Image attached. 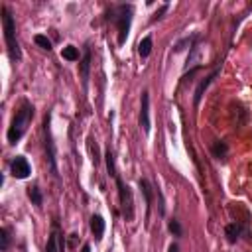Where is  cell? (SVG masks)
Here are the masks:
<instances>
[{"label": "cell", "instance_id": "cell-11", "mask_svg": "<svg viewBox=\"0 0 252 252\" xmlns=\"http://www.w3.org/2000/svg\"><path fill=\"white\" fill-rule=\"evenodd\" d=\"M104 228H106L104 219H102L100 215H93V217H91V232H93V236H94L96 242L102 240V236H104Z\"/></svg>", "mask_w": 252, "mask_h": 252}, {"label": "cell", "instance_id": "cell-6", "mask_svg": "<svg viewBox=\"0 0 252 252\" xmlns=\"http://www.w3.org/2000/svg\"><path fill=\"white\" fill-rule=\"evenodd\" d=\"M10 173H12L16 179H26V177H30V173H32V165H30V161H28L24 156H16V158L10 161Z\"/></svg>", "mask_w": 252, "mask_h": 252}, {"label": "cell", "instance_id": "cell-15", "mask_svg": "<svg viewBox=\"0 0 252 252\" xmlns=\"http://www.w3.org/2000/svg\"><path fill=\"white\" fill-rule=\"evenodd\" d=\"M197 39H199V35H197V33H193V35H187V37H183V39H179V41L175 43L173 51H175V53H179V51H183L185 47H189V49H191V47L197 43Z\"/></svg>", "mask_w": 252, "mask_h": 252}, {"label": "cell", "instance_id": "cell-12", "mask_svg": "<svg viewBox=\"0 0 252 252\" xmlns=\"http://www.w3.org/2000/svg\"><path fill=\"white\" fill-rule=\"evenodd\" d=\"M242 224L240 222H228L226 226H224V236H226V240L230 242V244H234V242H238V238L242 236Z\"/></svg>", "mask_w": 252, "mask_h": 252}, {"label": "cell", "instance_id": "cell-24", "mask_svg": "<svg viewBox=\"0 0 252 252\" xmlns=\"http://www.w3.org/2000/svg\"><path fill=\"white\" fill-rule=\"evenodd\" d=\"M81 252H91V244H89V242H85V244H83V248H81Z\"/></svg>", "mask_w": 252, "mask_h": 252}, {"label": "cell", "instance_id": "cell-17", "mask_svg": "<svg viewBox=\"0 0 252 252\" xmlns=\"http://www.w3.org/2000/svg\"><path fill=\"white\" fill-rule=\"evenodd\" d=\"M211 152H213V156H215L217 159H224L226 154H228V146H226V142L217 140V142L211 146Z\"/></svg>", "mask_w": 252, "mask_h": 252}, {"label": "cell", "instance_id": "cell-22", "mask_svg": "<svg viewBox=\"0 0 252 252\" xmlns=\"http://www.w3.org/2000/svg\"><path fill=\"white\" fill-rule=\"evenodd\" d=\"M167 8H169L167 4H161V6H159V10H158V12H156V14L152 16V20H150V22L154 24V22H158V20H161V18H163V14L167 12Z\"/></svg>", "mask_w": 252, "mask_h": 252}, {"label": "cell", "instance_id": "cell-5", "mask_svg": "<svg viewBox=\"0 0 252 252\" xmlns=\"http://www.w3.org/2000/svg\"><path fill=\"white\" fill-rule=\"evenodd\" d=\"M43 136H45V158L49 163L51 173L57 175V161H55V144H53V136H51V114L47 112L43 118Z\"/></svg>", "mask_w": 252, "mask_h": 252}, {"label": "cell", "instance_id": "cell-16", "mask_svg": "<svg viewBox=\"0 0 252 252\" xmlns=\"http://www.w3.org/2000/svg\"><path fill=\"white\" fill-rule=\"evenodd\" d=\"M152 45H154V41H152V35H146V37H142V41L138 43V55H140L142 59H146V57L152 53Z\"/></svg>", "mask_w": 252, "mask_h": 252}, {"label": "cell", "instance_id": "cell-2", "mask_svg": "<svg viewBox=\"0 0 252 252\" xmlns=\"http://www.w3.org/2000/svg\"><path fill=\"white\" fill-rule=\"evenodd\" d=\"M2 32H4L8 57L12 63H18L22 59V49H20V43L16 37V20H14L12 10L8 6H2Z\"/></svg>", "mask_w": 252, "mask_h": 252}, {"label": "cell", "instance_id": "cell-1", "mask_svg": "<svg viewBox=\"0 0 252 252\" xmlns=\"http://www.w3.org/2000/svg\"><path fill=\"white\" fill-rule=\"evenodd\" d=\"M132 18H134L132 4H114L106 10V20L114 22L116 32H118V45L126 43V37L130 33V26H132Z\"/></svg>", "mask_w": 252, "mask_h": 252}, {"label": "cell", "instance_id": "cell-18", "mask_svg": "<svg viewBox=\"0 0 252 252\" xmlns=\"http://www.w3.org/2000/svg\"><path fill=\"white\" fill-rule=\"evenodd\" d=\"M61 57L67 61H79V49L75 45H65L61 49Z\"/></svg>", "mask_w": 252, "mask_h": 252}, {"label": "cell", "instance_id": "cell-10", "mask_svg": "<svg viewBox=\"0 0 252 252\" xmlns=\"http://www.w3.org/2000/svg\"><path fill=\"white\" fill-rule=\"evenodd\" d=\"M89 71H91V49H89V47H85L83 59L79 61V73H81L83 89H87V85H89Z\"/></svg>", "mask_w": 252, "mask_h": 252}, {"label": "cell", "instance_id": "cell-13", "mask_svg": "<svg viewBox=\"0 0 252 252\" xmlns=\"http://www.w3.org/2000/svg\"><path fill=\"white\" fill-rule=\"evenodd\" d=\"M28 197H30L32 205H35V207H41L43 205V195H41V189H39L37 183H33V185L28 187Z\"/></svg>", "mask_w": 252, "mask_h": 252}, {"label": "cell", "instance_id": "cell-7", "mask_svg": "<svg viewBox=\"0 0 252 252\" xmlns=\"http://www.w3.org/2000/svg\"><path fill=\"white\" fill-rule=\"evenodd\" d=\"M219 71H220V65H217L203 81H199V85H197V89H195V96H193V102H195V106H199V102H201V98H203V94H205V91L209 89V85L215 81V77L219 75Z\"/></svg>", "mask_w": 252, "mask_h": 252}, {"label": "cell", "instance_id": "cell-3", "mask_svg": "<svg viewBox=\"0 0 252 252\" xmlns=\"http://www.w3.org/2000/svg\"><path fill=\"white\" fill-rule=\"evenodd\" d=\"M32 118H33V104L28 102V100H22L20 108L16 110V114H14L12 122H10L8 134H6V138H8L10 144L20 142V138L26 134V130H28V126H30V122H32Z\"/></svg>", "mask_w": 252, "mask_h": 252}, {"label": "cell", "instance_id": "cell-20", "mask_svg": "<svg viewBox=\"0 0 252 252\" xmlns=\"http://www.w3.org/2000/svg\"><path fill=\"white\" fill-rule=\"evenodd\" d=\"M167 230H169L173 236H181V234H183V226H181V222H179L177 219H169V220H167Z\"/></svg>", "mask_w": 252, "mask_h": 252}, {"label": "cell", "instance_id": "cell-9", "mask_svg": "<svg viewBox=\"0 0 252 252\" xmlns=\"http://www.w3.org/2000/svg\"><path fill=\"white\" fill-rule=\"evenodd\" d=\"M138 187L144 195V203H146V224H148V219H150V211H152V199H154V193H152V185L148 179H140L138 181Z\"/></svg>", "mask_w": 252, "mask_h": 252}, {"label": "cell", "instance_id": "cell-21", "mask_svg": "<svg viewBox=\"0 0 252 252\" xmlns=\"http://www.w3.org/2000/svg\"><path fill=\"white\" fill-rule=\"evenodd\" d=\"M33 41L41 47V49H45V51H51V41H49V37L47 35H43V33H37L35 37H33Z\"/></svg>", "mask_w": 252, "mask_h": 252}, {"label": "cell", "instance_id": "cell-8", "mask_svg": "<svg viewBox=\"0 0 252 252\" xmlns=\"http://www.w3.org/2000/svg\"><path fill=\"white\" fill-rule=\"evenodd\" d=\"M140 126L144 134H150V93H142V106H140Z\"/></svg>", "mask_w": 252, "mask_h": 252}, {"label": "cell", "instance_id": "cell-23", "mask_svg": "<svg viewBox=\"0 0 252 252\" xmlns=\"http://www.w3.org/2000/svg\"><path fill=\"white\" fill-rule=\"evenodd\" d=\"M167 252H179V246H177L175 242H171V244H169V248H167Z\"/></svg>", "mask_w": 252, "mask_h": 252}, {"label": "cell", "instance_id": "cell-14", "mask_svg": "<svg viewBox=\"0 0 252 252\" xmlns=\"http://www.w3.org/2000/svg\"><path fill=\"white\" fill-rule=\"evenodd\" d=\"M57 228H59V224H57V222H53V230H51V234H49V238H47V244H45V252H59Z\"/></svg>", "mask_w": 252, "mask_h": 252}, {"label": "cell", "instance_id": "cell-4", "mask_svg": "<svg viewBox=\"0 0 252 252\" xmlns=\"http://www.w3.org/2000/svg\"><path fill=\"white\" fill-rule=\"evenodd\" d=\"M114 181H116V189H118V201H120V207H122V217H124V220H132L134 219V197H132V191L122 181L120 173H116Z\"/></svg>", "mask_w": 252, "mask_h": 252}, {"label": "cell", "instance_id": "cell-19", "mask_svg": "<svg viewBox=\"0 0 252 252\" xmlns=\"http://www.w3.org/2000/svg\"><path fill=\"white\" fill-rule=\"evenodd\" d=\"M10 248V230L4 226L0 228V252H8Z\"/></svg>", "mask_w": 252, "mask_h": 252}]
</instances>
